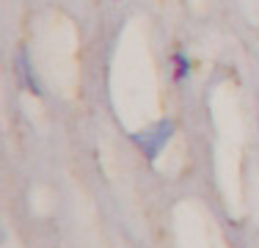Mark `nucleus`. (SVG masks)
<instances>
[{"mask_svg": "<svg viewBox=\"0 0 259 248\" xmlns=\"http://www.w3.org/2000/svg\"><path fill=\"white\" fill-rule=\"evenodd\" d=\"M174 121L171 119H163V121H157L152 130H144V133H135L133 135V141L138 144L141 149H144V154L149 160H155L160 152H163V146L171 141V135H174Z\"/></svg>", "mask_w": 259, "mask_h": 248, "instance_id": "obj_1", "label": "nucleus"}, {"mask_svg": "<svg viewBox=\"0 0 259 248\" xmlns=\"http://www.w3.org/2000/svg\"><path fill=\"white\" fill-rule=\"evenodd\" d=\"M17 66H20V80L28 86L33 94H39L41 97V86H39V80H36V74L33 69H30V61H28V53H20V61H17Z\"/></svg>", "mask_w": 259, "mask_h": 248, "instance_id": "obj_2", "label": "nucleus"}, {"mask_svg": "<svg viewBox=\"0 0 259 248\" xmlns=\"http://www.w3.org/2000/svg\"><path fill=\"white\" fill-rule=\"evenodd\" d=\"M174 66H177V80H185V74L190 72V64H188V58H185V53L174 55Z\"/></svg>", "mask_w": 259, "mask_h": 248, "instance_id": "obj_3", "label": "nucleus"}]
</instances>
